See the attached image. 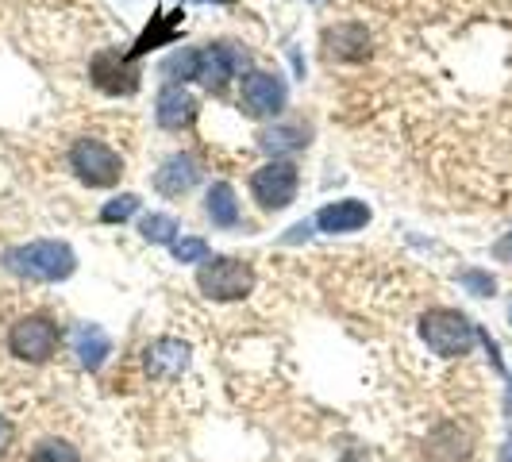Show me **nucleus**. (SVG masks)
<instances>
[{
	"label": "nucleus",
	"instance_id": "obj_16",
	"mask_svg": "<svg viewBox=\"0 0 512 462\" xmlns=\"http://www.w3.org/2000/svg\"><path fill=\"white\" fill-rule=\"evenodd\" d=\"M74 355L85 370H101L108 355H112V339L101 324H81L74 335Z\"/></svg>",
	"mask_w": 512,
	"mask_h": 462
},
{
	"label": "nucleus",
	"instance_id": "obj_23",
	"mask_svg": "<svg viewBox=\"0 0 512 462\" xmlns=\"http://www.w3.org/2000/svg\"><path fill=\"white\" fill-rule=\"evenodd\" d=\"M170 251H174L178 262H208L212 258V251H208V243L201 235H181V239L170 243Z\"/></svg>",
	"mask_w": 512,
	"mask_h": 462
},
{
	"label": "nucleus",
	"instance_id": "obj_21",
	"mask_svg": "<svg viewBox=\"0 0 512 462\" xmlns=\"http://www.w3.org/2000/svg\"><path fill=\"white\" fill-rule=\"evenodd\" d=\"M27 462H81L77 455V447L70 439H39L35 447H31V459Z\"/></svg>",
	"mask_w": 512,
	"mask_h": 462
},
{
	"label": "nucleus",
	"instance_id": "obj_8",
	"mask_svg": "<svg viewBox=\"0 0 512 462\" xmlns=\"http://www.w3.org/2000/svg\"><path fill=\"white\" fill-rule=\"evenodd\" d=\"M285 101H289V85H285V77L270 74V70H251L239 85V108L251 120H274L285 108Z\"/></svg>",
	"mask_w": 512,
	"mask_h": 462
},
{
	"label": "nucleus",
	"instance_id": "obj_10",
	"mask_svg": "<svg viewBox=\"0 0 512 462\" xmlns=\"http://www.w3.org/2000/svg\"><path fill=\"white\" fill-rule=\"evenodd\" d=\"M189 343L185 339H174V335H162V339H151L143 347V370L154 382H178L181 374L189 370Z\"/></svg>",
	"mask_w": 512,
	"mask_h": 462
},
{
	"label": "nucleus",
	"instance_id": "obj_17",
	"mask_svg": "<svg viewBox=\"0 0 512 462\" xmlns=\"http://www.w3.org/2000/svg\"><path fill=\"white\" fill-rule=\"evenodd\" d=\"M258 147L266 154H289V151H305L308 147V128L305 124H270V128L258 131Z\"/></svg>",
	"mask_w": 512,
	"mask_h": 462
},
{
	"label": "nucleus",
	"instance_id": "obj_13",
	"mask_svg": "<svg viewBox=\"0 0 512 462\" xmlns=\"http://www.w3.org/2000/svg\"><path fill=\"white\" fill-rule=\"evenodd\" d=\"M324 54L332 62H362L370 58V31L362 24H335L324 31Z\"/></svg>",
	"mask_w": 512,
	"mask_h": 462
},
{
	"label": "nucleus",
	"instance_id": "obj_15",
	"mask_svg": "<svg viewBox=\"0 0 512 462\" xmlns=\"http://www.w3.org/2000/svg\"><path fill=\"white\" fill-rule=\"evenodd\" d=\"M185 24V12H154L151 24H147V31L139 35V43L128 51V58L135 62V58H143L147 51H154V47H166V43H174L178 39V27Z\"/></svg>",
	"mask_w": 512,
	"mask_h": 462
},
{
	"label": "nucleus",
	"instance_id": "obj_29",
	"mask_svg": "<svg viewBox=\"0 0 512 462\" xmlns=\"http://www.w3.org/2000/svg\"><path fill=\"white\" fill-rule=\"evenodd\" d=\"M509 324H512V312H509Z\"/></svg>",
	"mask_w": 512,
	"mask_h": 462
},
{
	"label": "nucleus",
	"instance_id": "obj_20",
	"mask_svg": "<svg viewBox=\"0 0 512 462\" xmlns=\"http://www.w3.org/2000/svg\"><path fill=\"white\" fill-rule=\"evenodd\" d=\"M178 231H181V224L170 212H151V216L139 220V235H143L147 243H174Z\"/></svg>",
	"mask_w": 512,
	"mask_h": 462
},
{
	"label": "nucleus",
	"instance_id": "obj_22",
	"mask_svg": "<svg viewBox=\"0 0 512 462\" xmlns=\"http://www.w3.org/2000/svg\"><path fill=\"white\" fill-rule=\"evenodd\" d=\"M135 212H139V197H135V193H120V197H112V201L101 208V224H124Z\"/></svg>",
	"mask_w": 512,
	"mask_h": 462
},
{
	"label": "nucleus",
	"instance_id": "obj_27",
	"mask_svg": "<svg viewBox=\"0 0 512 462\" xmlns=\"http://www.w3.org/2000/svg\"><path fill=\"white\" fill-rule=\"evenodd\" d=\"M201 4H235V0H201Z\"/></svg>",
	"mask_w": 512,
	"mask_h": 462
},
{
	"label": "nucleus",
	"instance_id": "obj_18",
	"mask_svg": "<svg viewBox=\"0 0 512 462\" xmlns=\"http://www.w3.org/2000/svg\"><path fill=\"white\" fill-rule=\"evenodd\" d=\"M428 455L436 462H462L470 455V436L462 432L459 424H439L436 432L428 436Z\"/></svg>",
	"mask_w": 512,
	"mask_h": 462
},
{
	"label": "nucleus",
	"instance_id": "obj_1",
	"mask_svg": "<svg viewBox=\"0 0 512 462\" xmlns=\"http://www.w3.org/2000/svg\"><path fill=\"white\" fill-rule=\"evenodd\" d=\"M251 66V51L239 43H208V47H185L162 62V74L178 81H201L208 89H224L231 77H239Z\"/></svg>",
	"mask_w": 512,
	"mask_h": 462
},
{
	"label": "nucleus",
	"instance_id": "obj_4",
	"mask_svg": "<svg viewBox=\"0 0 512 462\" xmlns=\"http://www.w3.org/2000/svg\"><path fill=\"white\" fill-rule=\"evenodd\" d=\"M70 170L89 189H112L116 181L124 178V154H116L104 139L85 135L70 147Z\"/></svg>",
	"mask_w": 512,
	"mask_h": 462
},
{
	"label": "nucleus",
	"instance_id": "obj_24",
	"mask_svg": "<svg viewBox=\"0 0 512 462\" xmlns=\"http://www.w3.org/2000/svg\"><path fill=\"white\" fill-rule=\"evenodd\" d=\"M459 282L474 293V297H493V289H497V282L489 278V274H482V270H466V274H459Z\"/></svg>",
	"mask_w": 512,
	"mask_h": 462
},
{
	"label": "nucleus",
	"instance_id": "obj_3",
	"mask_svg": "<svg viewBox=\"0 0 512 462\" xmlns=\"http://www.w3.org/2000/svg\"><path fill=\"white\" fill-rule=\"evenodd\" d=\"M420 339L439 359H459V355H470L478 328L455 308H432V312L420 316Z\"/></svg>",
	"mask_w": 512,
	"mask_h": 462
},
{
	"label": "nucleus",
	"instance_id": "obj_5",
	"mask_svg": "<svg viewBox=\"0 0 512 462\" xmlns=\"http://www.w3.org/2000/svg\"><path fill=\"white\" fill-rule=\"evenodd\" d=\"M197 289L212 301H243L255 289V266L243 258H208L197 270Z\"/></svg>",
	"mask_w": 512,
	"mask_h": 462
},
{
	"label": "nucleus",
	"instance_id": "obj_28",
	"mask_svg": "<svg viewBox=\"0 0 512 462\" xmlns=\"http://www.w3.org/2000/svg\"><path fill=\"white\" fill-rule=\"evenodd\" d=\"M509 409H512V389H509Z\"/></svg>",
	"mask_w": 512,
	"mask_h": 462
},
{
	"label": "nucleus",
	"instance_id": "obj_12",
	"mask_svg": "<svg viewBox=\"0 0 512 462\" xmlns=\"http://www.w3.org/2000/svg\"><path fill=\"white\" fill-rule=\"evenodd\" d=\"M154 120L166 131H185L197 120V97L185 85H166L158 93V104H154Z\"/></svg>",
	"mask_w": 512,
	"mask_h": 462
},
{
	"label": "nucleus",
	"instance_id": "obj_2",
	"mask_svg": "<svg viewBox=\"0 0 512 462\" xmlns=\"http://www.w3.org/2000/svg\"><path fill=\"white\" fill-rule=\"evenodd\" d=\"M4 270H12L16 278H27V282H66L77 270V255L70 243L62 239H35V243H20L12 251H4Z\"/></svg>",
	"mask_w": 512,
	"mask_h": 462
},
{
	"label": "nucleus",
	"instance_id": "obj_19",
	"mask_svg": "<svg viewBox=\"0 0 512 462\" xmlns=\"http://www.w3.org/2000/svg\"><path fill=\"white\" fill-rule=\"evenodd\" d=\"M205 212L216 228H235V224H239V201H235L231 181H216V185H208Z\"/></svg>",
	"mask_w": 512,
	"mask_h": 462
},
{
	"label": "nucleus",
	"instance_id": "obj_26",
	"mask_svg": "<svg viewBox=\"0 0 512 462\" xmlns=\"http://www.w3.org/2000/svg\"><path fill=\"white\" fill-rule=\"evenodd\" d=\"M501 462H512V436H509V443L501 447Z\"/></svg>",
	"mask_w": 512,
	"mask_h": 462
},
{
	"label": "nucleus",
	"instance_id": "obj_9",
	"mask_svg": "<svg viewBox=\"0 0 512 462\" xmlns=\"http://www.w3.org/2000/svg\"><path fill=\"white\" fill-rule=\"evenodd\" d=\"M89 77H93V85H97L101 93H108V97H131V93L139 89V70L131 66L128 54H120V51L93 54Z\"/></svg>",
	"mask_w": 512,
	"mask_h": 462
},
{
	"label": "nucleus",
	"instance_id": "obj_7",
	"mask_svg": "<svg viewBox=\"0 0 512 462\" xmlns=\"http://www.w3.org/2000/svg\"><path fill=\"white\" fill-rule=\"evenodd\" d=\"M297 185H301L297 166L285 162V158H270L251 174V197L258 201L262 212H282L297 201Z\"/></svg>",
	"mask_w": 512,
	"mask_h": 462
},
{
	"label": "nucleus",
	"instance_id": "obj_6",
	"mask_svg": "<svg viewBox=\"0 0 512 462\" xmlns=\"http://www.w3.org/2000/svg\"><path fill=\"white\" fill-rule=\"evenodd\" d=\"M58 343H62V332H58V324H54L51 316H43V312H31V316L16 320L8 328V351L20 362H31V366L51 362Z\"/></svg>",
	"mask_w": 512,
	"mask_h": 462
},
{
	"label": "nucleus",
	"instance_id": "obj_11",
	"mask_svg": "<svg viewBox=\"0 0 512 462\" xmlns=\"http://www.w3.org/2000/svg\"><path fill=\"white\" fill-rule=\"evenodd\" d=\"M197 181H201V162H197L193 154L178 151L158 166V174H154V189H158L162 197H185Z\"/></svg>",
	"mask_w": 512,
	"mask_h": 462
},
{
	"label": "nucleus",
	"instance_id": "obj_14",
	"mask_svg": "<svg viewBox=\"0 0 512 462\" xmlns=\"http://www.w3.org/2000/svg\"><path fill=\"white\" fill-rule=\"evenodd\" d=\"M370 224V205H362L355 197L347 201H332L316 212V228L328 231V235H351V231H362Z\"/></svg>",
	"mask_w": 512,
	"mask_h": 462
},
{
	"label": "nucleus",
	"instance_id": "obj_25",
	"mask_svg": "<svg viewBox=\"0 0 512 462\" xmlns=\"http://www.w3.org/2000/svg\"><path fill=\"white\" fill-rule=\"evenodd\" d=\"M12 436H16V432H12V424H8L4 416H0V451H8V443H12Z\"/></svg>",
	"mask_w": 512,
	"mask_h": 462
}]
</instances>
